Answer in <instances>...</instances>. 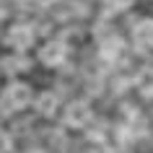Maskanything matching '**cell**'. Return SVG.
Wrapping results in <instances>:
<instances>
[{"label": "cell", "instance_id": "obj_1", "mask_svg": "<svg viewBox=\"0 0 153 153\" xmlns=\"http://www.w3.org/2000/svg\"><path fill=\"white\" fill-rule=\"evenodd\" d=\"M34 42H36V31L29 24H13L5 31V44L10 49H16V52H24V49L34 47Z\"/></svg>", "mask_w": 153, "mask_h": 153}, {"label": "cell", "instance_id": "obj_2", "mask_svg": "<svg viewBox=\"0 0 153 153\" xmlns=\"http://www.w3.org/2000/svg\"><path fill=\"white\" fill-rule=\"evenodd\" d=\"M31 101V88L26 83H8L3 91V109L5 112H18Z\"/></svg>", "mask_w": 153, "mask_h": 153}, {"label": "cell", "instance_id": "obj_3", "mask_svg": "<svg viewBox=\"0 0 153 153\" xmlns=\"http://www.w3.org/2000/svg\"><path fill=\"white\" fill-rule=\"evenodd\" d=\"M65 57H68V47H65L62 42H47L44 47L39 49V60L47 68H60V65L65 62Z\"/></svg>", "mask_w": 153, "mask_h": 153}, {"label": "cell", "instance_id": "obj_4", "mask_svg": "<svg viewBox=\"0 0 153 153\" xmlns=\"http://www.w3.org/2000/svg\"><path fill=\"white\" fill-rule=\"evenodd\" d=\"M88 122H91V109L83 104V101H75V104L68 106V112H65V125H68V127L81 130V127H86Z\"/></svg>", "mask_w": 153, "mask_h": 153}, {"label": "cell", "instance_id": "obj_5", "mask_svg": "<svg viewBox=\"0 0 153 153\" xmlns=\"http://www.w3.org/2000/svg\"><path fill=\"white\" fill-rule=\"evenodd\" d=\"M132 42L137 47H153V18H140L132 24Z\"/></svg>", "mask_w": 153, "mask_h": 153}, {"label": "cell", "instance_id": "obj_6", "mask_svg": "<svg viewBox=\"0 0 153 153\" xmlns=\"http://www.w3.org/2000/svg\"><path fill=\"white\" fill-rule=\"evenodd\" d=\"M122 52H125V42H122L120 36H106V39L99 44V55H101V60H106V62H114Z\"/></svg>", "mask_w": 153, "mask_h": 153}, {"label": "cell", "instance_id": "obj_7", "mask_svg": "<svg viewBox=\"0 0 153 153\" xmlns=\"http://www.w3.org/2000/svg\"><path fill=\"white\" fill-rule=\"evenodd\" d=\"M29 68V60H26L21 52H16V55H5L3 57V70L8 73V75H13V73H21Z\"/></svg>", "mask_w": 153, "mask_h": 153}, {"label": "cell", "instance_id": "obj_8", "mask_svg": "<svg viewBox=\"0 0 153 153\" xmlns=\"http://www.w3.org/2000/svg\"><path fill=\"white\" fill-rule=\"evenodd\" d=\"M36 112L44 114V117L55 114L57 112V96H55V94H42V96L36 99Z\"/></svg>", "mask_w": 153, "mask_h": 153}, {"label": "cell", "instance_id": "obj_9", "mask_svg": "<svg viewBox=\"0 0 153 153\" xmlns=\"http://www.w3.org/2000/svg\"><path fill=\"white\" fill-rule=\"evenodd\" d=\"M132 3H135V0H104V5L109 10H127Z\"/></svg>", "mask_w": 153, "mask_h": 153}, {"label": "cell", "instance_id": "obj_10", "mask_svg": "<svg viewBox=\"0 0 153 153\" xmlns=\"http://www.w3.org/2000/svg\"><path fill=\"white\" fill-rule=\"evenodd\" d=\"M21 5H31V3H36V0H18Z\"/></svg>", "mask_w": 153, "mask_h": 153}]
</instances>
